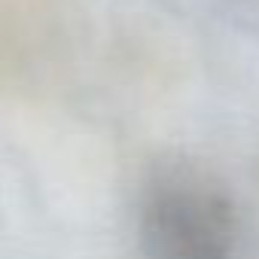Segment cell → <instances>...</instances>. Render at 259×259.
I'll return each mask as SVG.
<instances>
[{
  "mask_svg": "<svg viewBox=\"0 0 259 259\" xmlns=\"http://www.w3.org/2000/svg\"><path fill=\"white\" fill-rule=\"evenodd\" d=\"M235 229L229 192L195 168L162 174L141 210L147 259H229Z\"/></svg>",
  "mask_w": 259,
  "mask_h": 259,
  "instance_id": "obj_1",
  "label": "cell"
}]
</instances>
